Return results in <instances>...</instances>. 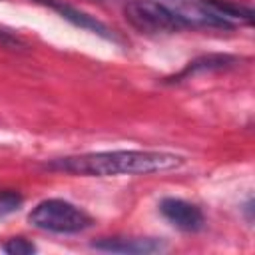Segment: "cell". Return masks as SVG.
I'll use <instances>...</instances> for the list:
<instances>
[{
  "label": "cell",
  "mask_w": 255,
  "mask_h": 255,
  "mask_svg": "<svg viewBox=\"0 0 255 255\" xmlns=\"http://www.w3.org/2000/svg\"><path fill=\"white\" fill-rule=\"evenodd\" d=\"M235 62L233 56H223V54H209V56H201V58H195L193 62H189L179 74H175L173 78H169L167 82H179L187 76H193V74H199V72H209V70H223L227 66H231Z\"/></svg>",
  "instance_id": "cell-8"
},
{
  "label": "cell",
  "mask_w": 255,
  "mask_h": 255,
  "mask_svg": "<svg viewBox=\"0 0 255 255\" xmlns=\"http://www.w3.org/2000/svg\"><path fill=\"white\" fill-rule=\"evenodd\" d=\"M94 249L110 253H129V255H147L165 249V243L155 237H104L92 243Z\"/></svg>",
  "instance_id": "cell-5"
},
{
  "label": "cell",
  "mask_w": 255,
  "mask_h": 255,
  "mask_svg": "<svg viewBox=\"0 0 255 255\" xmlns=\"http://www.w3.org/2000/svg\"><path fill=\"white\" fill-rule=\"evenodd\" d=\"M201 4L211 14H215L219 20L227 22L229 26H233L235 22L251 24V20H253V10L249 6H243V4H237L231 0H201Z\"/></svg>",
  "instance_id": "cell-7"
},
{
  "label": "cell",
  "mask_w": 255,
  "mask_h": 255,
  "mask_svg": "<svg viewBox=\"0 0 255 255\" xmlns=\"http://www.w3.org/2000/svg\"><path fill=\"white\" fill-rule=\"evenodd\" d=\"M183 163L175 153L165 151H141V149H118V151H98L72 155L52 161L50 169H60L78 175H145L157 171H169Z\"/></svg>",
  "instance_id": "cell-1"
},
{
  "label": "cell",
  "mask_w": 255,
  "mask_h": 255,
  "mask_svg": "<svg viewBox=\"0 0 255 255\" xmlns=\"http://www.w3.org/2000/svg\"><path fill=\"white\" fill-rule=\"evenodd\" d=\"M28 221L50 233H80L92 225V217L66 199H44L28 215Z\"/></svg>",
  "instance_id": "cell-2"
},
{
  "label": "cell",
  "mask_w": 255,
  "mask_h": 255,
  "mask_svg": "<svg viewBox=\"0 0 255 255\" xmlns=\"http://www.w3.org/2000/svg\"><path fill=\"white\" fill-rule=\"evenodd\" d=\"M34 2L46 6V8L54 10V12H58L64 20H68L70 24H74V26H78L82 30H88L92 34H98V36H102L106 40H116V36L112 34V30L104 22L96 20L94 16H90V14L78 10V8H74V6H70L66 2H62V0H34Z\"/></svg>",
  "instance_id": "cell-6"
},
{
  "label": "cell",
  "mask_w": 255,
  "mask_h": 255,
  "mask_svg": "<svg viewBox=\"0 0 255 255\" xmlns=\"http://www.w3.org/2000/svg\"><path fill=\"white\" fill-rule=\"evenodd\" d=\"M126 20L141 34H171L189 24L169 6L157 0H131L124 8Z\"/></svg>",
  "instance_id": "cell-3"
},
{
  "label": "cell",
  "mask_w": 255,
  "mask_h": 255,
  "mask_svg": "<svg viewBox=\"0 0 255 255\" xmlns=\"http://www.w3.org/2000/svg\"><path fill=\"white\" fill-rule=\"evenodd\" d=\"M24 197L14 189H0V217L10 215L20 209Z\"/></svg>",
  "instance_id": "cell-9"
},
{
  "label": "cell",
  "mask_w": 255,
  "mask_h": 255,
  "mask_svg": "<svg viewBox=\"0 0 255 255\" xmlns=\"http://www.w3.org/2000/svg\"><path fill=\"white\" fill-rule=\"evenodd\" d=\"M2 249H4L8 255H30V253L36 251V245H34L32 241L24 239V237H12V239H8V241L2 245Z\"/></svg>",
  "instance_id": "cell-10"
},
{
  "label": "cell",
  "mask_w": 255,
  "mask_h": 255,
  "mask_svg": "<svg viewBox=\"0 0 255 255\" xmlns=\"http://www.w3.org/2000/svg\"><path fill=\"white\" fill-rule=\"evenodd\" d=\"M159 211L177 229L199 231L203 227V213H201V209L197 205L189 203V201L179 199V197H165V199H161Z\"/></svg>",
  "instance_id": "cell-4"
},
{
  "label": "cell",
  "mask_w": 255,
  "mask_h": 255,
  "mask_svg": "<svg viewBox=\"0 0 255 255\" xmlns=\"http://www.w3.org/2000/svg\"><path fill=\"white\" fill-rule=\"evenodd\" d=\"M0 44L2 46H8V48H22L24 42L20 38H16L14 34L6 32V30H0Z\"/></svg>",
  "instance_id": "cell-11"
}]
</instances>
